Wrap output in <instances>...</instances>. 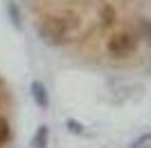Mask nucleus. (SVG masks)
<instances>
[{
  "instance_id": "nucleus-1",
  "label": "nucleus",
  "mask_w": 151,
  "mask_h": 148,
  "mask_svg": "<svg viewBox=\"0 0 151 148\" xmlns=\"http://www.w3.org/2000/svg\"><path fill=\"white\" fill-rule=\"evenodd\" d=\"M79 20L75 16H45L36 23V36L47 47H63L72 43Z\"/></svg>"
},
{
  "instance_id": "nucleus-8",
  "label": "nucleus",
  "mask_w": 151,
  "mask_h": 148,
  "mask_svg": "<svg viewBox=\"0 0 151 148\" xmlns=\"http://www.w3.org/2000/svg\"><path fill=\"white\" fill-rule=\"evenodd\" d=\"M65 126H68L70 132H75V135H86V130H83V126L79 121H75V119H68L65 121Z\"/></svg>"
},
{
  "instance_id": "nucleus-9",
  "label": "nucleus",
  "mask_w": 151,
  "mask_h": 148,
  "mask_svg": "<svg viewBox=\"0 0 151 148\" xmlns=\"http://www.w3.org/2000/svg\"><path fill=\"white\" fill-rule=\"evenodd\" d=\"M140 31H142V36H145L147 41H151V18H147V20L140 23Z\"/></svg>"
},
{
  "instance_id": "nucleus-7",
  "label": "nucleus",
  "mask_w": 151,
  "mask_h": 148,
  "mask_svg": "<svg viewBox=\"0 0 151 148\" xmlns=\"http://www.w3.org/2000/svg\"><path fill=\"white\" fill-rule=\"evenodd\" d=\"M9 139H12V126H9V121L5 117H0V148L5 146Z\"/></svg>"
},
{
  "instance_id": "nucleus-3",
  "label": "nucleus",
  "mask_w": 151,
  "mask_h": 148,
  "mask_svg": "<svg viewBox=\"0 0 151 148\" xmlns=\"http://www.w3.org/2000/svg\"><path fill=\"white\" fill-rule=\"evenodd\" d=\"M29 94H32V101L36 103V108H41V110H45L47 105H50V92H47V88H45L43 81L34 79L29 83Z\"/></svg>"
},
{
  "instance_id": "nucleus-5",
  "label": "nucleus",
  "mask_w": 151,
  "mask_h": 148,
  "mask_svg": "<svg viewBox=\"0 0 151 148\" xmlns=\"http://www.w3.org/2000/svg\"><path fill=\"white\" fill-rule=\"evenodd\" d=\"M5 11H7V18H9V23H12V27L20 29V27H23V14H20L18 5H16L14 0H7V5H5Z\"/></svg>"
},
{
  "instance_id": "nucleus-2",
  "label": "nucleus",
  "mask_w": 151,
  "mask_h": 148,
  "mask_svg": "<svg viewBox=\"0 0 151 148\" xmlns=\"http://www.w3.org/2000/svg\"><path fill=\"white\" fill-rule=\"evenodd\" d=\"M138 49V36L131 31H115L106 41V52L113 58H126Z\"/></svg>"
},
{
  "instance_id": "nucleus-6",
  "label": "nucleus",
  "mask_w": 151,
  "mask_h": 148,
  "mask_svg": "<svg viewBox=\"0 0 151 148\" xmlns=\"http://www.w3.org/2000/svg\"><path fill=\"white\" fill-rule=\"evenodd\" d=\"M129 148H151V130H147V132H142L140 137H135V139L129 144Z\"/></svg>"
},
{
  "instance_id": "nucleus-4",
  "label": "nucleus",
  "mask_w": 151,
  "mask_h": 148,
  "mask_svg": "<svg viewBox=\"0 0 151 148\" xmlns=\"http://www.w3.org/2000/svg\"><path fill=\"white\" fill-rule=\"evenodd\" d=\"M29 146L32 148H47V146H50V128H47L45 123H43V126H38L36 132L32 135Z\"/></svg>"
}]
</instances>
